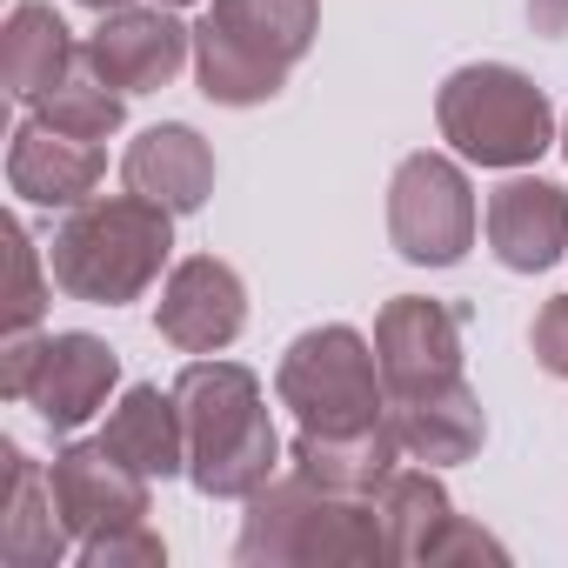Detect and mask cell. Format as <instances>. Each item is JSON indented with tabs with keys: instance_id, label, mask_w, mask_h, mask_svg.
I'll return each mask as SVG.
<instances>
[{
	"instance_id": "obj_1",
	"label": "cell",
	"mask_w": 568,
	"mask_h": 568,
	"mask_svg": "<svg viewBox=\"0 0 568 568\" xmlns=\"http://www.w3.org/2000/svg\"><path fill=\"white\" fill-rule=\"evenodd\" d=\"M181 422H187V462L201 495H254L274 481L281 435L261 408V388L234 362H187L174 382Z\"/></svg>"
},
{
	"instance_id": "obj_2",
	"label": "cell",
	"mask_w": 568,
	"mask_h": 568,
	"mask_svg": "<svg viewBox=\"0 0 568 568\" xmlns=\"http://www.w3.org/2000/svg\"><path fill=\"white\" fill-rule=\"evenodd\" d=\"M315 41V0H214L194 28V68L207 101L254 108L274 101L288 68Z\"/></svg>"
},
{
	"instance_id": "obj_3",
	"label": "cell",
	"mask_w": 568,
	"mask_h": 568,
	"mask_svg": "<svg viewBox=\"0 0 568 568\" xmlns=\"http://www.w3.org/2000/svg\"><path fill=\"white\" fill-rule=\"evenodd\" d=\"M174 234H168V207L141 201V194H114V201H81L74 221L54 234V288H68L74 302H134L148 281L161 274Z\"/></svg>"
},
{
	"instance_id": "obj_4",
	"label": "cell",
	"mask_w": 568,
	"mask_h": 568,
	"mask_svg": "<svg viewBox=\"0 0 568 568\" xmlns=\"http://www.w3.org/2000/svg\"><path fill=\"white\" fill-rule=\"evenodd\" d=\"M388 555L382 508L375 495H335L315 488L308 475L267 481L247 495V528H241V561H375Z\"/></svg>"
},
{
	"instance_id": "obj_5",
	"label": "cell",
	"mask_w": 568,
	"mask_h": 568,
	"mask_svg": "<svg viewBox=\"0 0 568 568\" xmlns=\"http://www.w3.org/2000/svg\"><path fill=\"white\" fill-rule=\"evenodd\" d=\"M435 121H442V134H448L468 161H481V168H528V161L548 148V128H555L548 94H541L528 74L495 68V61L448 74V88H442V101H435Z\"/></svg>"
},
{
	"instance_id": "obj_6",
	"label": "cell",
	"mask_w": 568,
	"mask_h": 568,
	"mask_svg": "<svg viewBox=\"0 0 568 568\" xmlns=\"http://www.w3.org/2000/svg\"><path fill=\"white\" fill-rule=\"evenodd\" d=\"M281 402L302 415V428H368L382 422V362L355 328H308L274 375Z\"/></svg>"
},
{
	"instance_id": "obj_7",
	"label": "cell",
	"mask_w": 568,
	"mask_h": 568,
	"mask_svg": "<svg viewBox=\"0 0 568 568\" xmlns=\"http://www.w3.org/2000/svg\"><path fill=\"white\" fill-rule=\"evenodd\" d=\"M475 194L468 174L442 154H408L388 181V241L415 267H448L475 241Z\"/></svg>"
},
{
	"instance_id": "obj_8",
	"label": "cell",
	"mask_w": 568,
	"mask_h": 568,
	"mask_svg": "<svg viewBox=\"0 0 568 568\" xmlns=\"http://www.w3.org/2000/svg\"><path fill=\"white\" fill-rule=\"evenodd\" d=\"M114 375H121V362L94 335H54V342L14 335V348H8V395H28L48 428H81L108 402Z\"/></svg>"
},
{
	"instance_id": "obj_9",
	"label": "cell",
	"mask_w": 568,
	"mask_h": 568,
	"mask_svg": "<svg viewBox=\"0 0 568 568\" xmlns=\"http://www.w3.org/2000/svg\"><path fill=\"white\" fill-rule=\"evenodd\" d=\"M375 362L395 402L462 382V315L422 295H395L375 322Z\"/></svg>"
},
{
	"instance_id": "obj_10",
	"label": "cell",
	"mask_w": 568,
	"mask_h": 568,
	"mask_svg": "<svg viewBox=\"0 0 568 568\" xmlns=\"http://www.w3.org/2000/svg\"><path fill=\"white\" fill-rule=\"evenodd\" d=\"M48 481H54V501H61L68 528L88 535V541H101L114 528H141V515H148V475H134L108 442L68 448Z\"/></svg>"
},
{
	"instance_id": "obj_11",
	"label": "cell",
	"mask_w": 568,
	"mask_h": 568,
	"mask_svg": "<svg viewBox=\"0 0 568 568\" xmlns=\"http://www.w3.org/2000/svg\"><path fill=\"white\" fill-rule=\"evenodd\" d=\"M161 335L181 348V355H214L241 335L247 322V288H241V274L214 254H194L168 274V295H161Z\"/></svg>"
},
{
	"instance_id": "obj_12",
	"label": "cell",
	"mask_w": 568,
	"mask_h": 568,
	"mask_svg": "<svg viewBox=\"0 0 568 568\" xmlns=\"http://www.w3.org/2000/svg\"><path fill=\"white\" fill-rule=\"evenodd\" d=\"M187 41H194V34H187L174 14H161V8H121V14L101 21V34L81 48V61H88L108 88H121V94H148V88H161V81L181 74Z\"/></svg>"
},
{
	"instance_id": "obj_13",
	"label": "cell",
	"mask_w": 568,
	"mask_h": 568,
	"mask_svg": "<svg viewBox=\"0 0 568 568\" xmlns=\"http://www.w3.org/2000/svg\"><path fill=\"white\" fill-rule=\"evenodd\" d=\"M481 227H488V247H495L501 267H515V274L555 267L561 247H568V194L548 187V181H528V174L521 181H501L488 194Z\"/></svg>"
},
{
	"instance_id": "obj_14",
	"label": "cell",
	"mask_w": 568,
	"mask_h": 568,
	"mask_svg": "<svg viewBox=\"0 0 568 568\" xmlns=\"http://www.w3.org/2000/svg\"><path fill=\"white\" fill-rule=\"evenodd\" d=\"M101 168H108V161H101V141L61 134V128H48L41 114L21 121L14 154H8V181H14V194L34 201V207H81V201L94 194Z\"/></svg>"
},
{
	"instance_id": "obj_15",
	"label": "cell",
	"mask_w": 568,
	"mask_h": 568,
	"mask_svg": "<svg viewBox=\"0 0 568 568\" xmlns=\"http://www.w3.org/2000/svg\"><path fill=\"white\" fill-rule=\"evenodd\" d=\"M121 181H128V194H141V201H154L168 214H194L207 201V187H214V154H207V141L194 128H148L128 148Z\"/></svg>"
},
{
	"instance_id": "obj_16",
	"label": "cell",
	"mask_w": 568,
	"mask_h": 568,
	"mask_svg": "<svg viewBox=\"0 0 568 568\" xmlns=\"http://www.w3.org/2000/svg\"><path fill=\"white\" fill-rule=\"evenodd\" d=\"M395 428L388 415L368 422V428H302L295 435V475H308L315 488H335V495H375L388 475H395Z\"/></svg>"
},
{
	"instance_id": "obj_17",
	"label": "cell",
	"mask_w": 568,
	"mask_h": 568,
	"mask_svg": "<svg viewBox=\"0 0 568 568\" xmlns=\"http://www.w3.org/2000/svg\"><path fill=\"white\" fill-rule=\"evenodd\" d=\"M388 428H395L402 455H415V462H468L481 448V402L462 382H448L435 395L388 402Z\"/></svg>"
},
{
	"instance_id": "obj_18",
	"label": "cell",
	"mask_w": 568,
	"mask_h": 568,
	"mask_svg": "<svg viewBox=\"0 0 568 568\" xmlns=\"http://www.w3.org/2000/svg\"><path fill=\"white\" fill-rule=\"evenodd\" d=\"M68 515L54 501V481L34 475V462L21 448H8V521H0V561H14V568H48L61 561L68 548Z\"/></svg>"
},
{
	"instance_id": "obj_19",
	"label": "cell",
	"mask_w": 568,
	"mask_h": 568,
	"mask_svg": "<svg viewBox=\"0 0 568 568\" xmlns=\"http://www.w3.org/2000/svg\"><path fill=\"white\" fill-rule=\"evenodd\" d=\"M101 442L134 468V475H174L187 462V422H181V402L161 395V388H128V402L108 415Z\"/></svg>"
},
{
	"instance_id": "obj_20",
	"label": "cell",
	"mask_w": 568,
	"mask_h": 568,
	"mask_svg": "<svg viewBox=\"0 0 568 568\" xmlns=\"http://www.w3.org/2000/svg\"><path fill=\"white\" fill-rule=\"evenodd\" d=\"M74 41L61 28L54 8H41V0H21L14 21H8V41H0V81H8L21 101H41L48 88H61L74 74Z\"/></svg>"
},
{
	"instance_id": "obj_21",
	"label": "cell",
	"mask_w": 568,
	"mask_h": 568,
	"mask_svg": "<svg viewBox=\"0 0 568 568\" xmlns=\"http://www.w3.org/2000/svg\"><path fill=\"white\" fill-rule=\"evenodd\" d=\"M375 508H382V535H388V561H428L435 541L448 535L455 508L442 495V481L428 468H395L382 488H375Z\"/></svg>"
},
{
	"instance_id": "obj_22",
	"label": "cell",
	"mask_w": 568,
	"mask_h": 568,
	"mask_svg": "<svg viewBox=\"0 0 568 568\" xmlns=\"http://www.w3.org/2000/svg\"><path fill=\"white\" fill-rule=\"evenodd\" d=\"M34 114H41L48 128H61V134H81V141H108V134L121 128V94H114V88H108V81H101L88 61H74V74L34 101Z\"/></svg>"
},
{
	"instance_id": "obj_23",
	"label": "cell",
	"mask_w": 568,
	"mask_h": 568,
	"mask_svg": "<svg viewBox=\"0 0 568 568\" xmlns=\"http://www.w3.org/2000/svg\"><path fill=\"white\" fill-rule=\"evenodd\" d=\"M8 328L14 335H28L34 322H41V308H48V295H41V267H34V241H28V227L21 221H8Z\"/></svg>"
},
{
	"instance_id": "obj_24",
	"label": "cell",
	"mask_w": 568,
	"mask_h": 568,
	"mask_svg": "<svg viewBox=\"0 0 568 568\" xmlns=\"http://www.w3.org/2000/svg\"><path fill=\"white\" fill-rule=\"evenodd\" d=\"M535 362L548 375H568V295H555L541 315H535Z\"/></svg>"
},
{
	"instance_id": "obj_25",
	"label": "cell",
	"mask_w": 568,
	"mask_h": 568,
	"mask_svg": "<svg viewBox=\"0 0 568 568\" xmlns=\"http://www.w3.org/2000/svg\"><path fill=\"white\" fill-rule=\"evenodd\" d=\"M81 561H161V541L148 528H114L101 541H81Z\"/></svg>"
},
{
	"instance_id": "obj_26",
	"label": "cell",
	"mask_w": 568,
	"mask_h": 568,
	"mask_svg": "<svg viewBox=\"0 0 568 568\" xmlns=\"http://www.w3.org/2000/svg\"><path fill=\"white\" fill-rule=\"evenodd\" d=\"M528 14L541 34H568V0H528Z\"/></svg>"
},
{
	"instance_id": "obj_27",
	"label": "cell",
	"mask_w": 568,
	"mask_h": 568,
	"mask_svg": "<svg viewBox=\"0 0 568 568\" xmlns=\"http://www.w3.org/2000/svg\"><path fill=\"white\" fill-rule=\"evenodd\" d=\"M81 8H94V14H121L128 0H81Z\"/></svg>"
},
{
	"instance_id": "obj_28",
	"label": "cell",
	"mask_w": 568,
	"mask_h": 568,
	"mask_svg": "<svg viewBox=\"0 0 568 568\" xmlns=\"http://www.w3.org/2000/svg\"><path fill=\"white\" fill-rule=\"evenodd\" d=\"M161 8H181V0H161Z\"/></svg>"
},
{
	"instance_id": "obj_29",
	"label": "cell",
	"mask_w": 568,
	"mask_h": 568,
	"mask_svg": "<svg viewBox=\"0 0 568 568\" xmlns=\"http://www.w3.org/2000/svg\"><path fill=\"white\" fill-rule=\"evenodd\" d=\"M561 148H568V141H561Z\"/></svg>"
}]
</instances>
